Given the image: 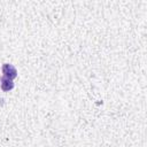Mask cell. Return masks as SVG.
<instances>
[{"label":"cell","mask_w":147,"mask_h":147,"mask_svg":"<svg viewBox=\"0 0 147 147\" xmlns=\"http://www.w3.org/2000/svg\"><path fill=\"white\" fill-rule=\"evenodd\" d=\"M2 74H3V77L5 78L11 79V80L17 77V70H16V68L13 64H9V63H3L2 64Z\"/></svg>","instance_id":"6da1fadb"},{"label":"cell","mask_w":147,"mask_h":147,"mask_svg":"<svg viewBox=\"0 0 147 147\" xmlns=\"http://www.w3.org/2000/svg\"><path fill=\"white\" fill-rule=\"evenodd\" d=\"M0 82H1V83H0V86H1V90H2V91L8 92V91H10V90L14 88V83H13L11 79H8V78L2 77Z\"/></svg>","instance_id":"7a4b0ae2"}]
</instances>
